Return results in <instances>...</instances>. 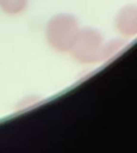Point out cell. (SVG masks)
Returning <instances> with one entry per match:
<instances>
[{"label":"cell","mask_w":137,"mask_h":153,"mask_svg":"<svg viewBox=\"0 0 137 153\" xmlns=\"http://www.w3.org/2000/svg\"><path fill=\"white\" fill-rule=\"evenodd\" d=\"M101 44V36L99 32L91 27H85L79 30L76 39L73 44L74 53L77 56L87 57L95 54Z\"/></svg>","instance_id":"7a4b0ae2"},{"label":"cell","mask_w":137,"mask_h":153,"mask_svg":"<svg viewBox=\"0 0 137 153\" xmlns=\"http://www.w3.org/2000/svg\"><path fill=\"white\" fill-rule=\"evenodd\" d=\"M27 6V0H0V8L7 14H18Z\"/></svg>","instance_id":"277c9868"},{"label":"cell","mask_w":137,"mask_h":153,"mask_svg":"<svg viewBox=\"0 0 137 153\" xmlns=\"http://www.w3.org/2000/svg\"><path fill=\"white\" fill-rule=\"evenodd\" d=\"M114 23L122 33L133 35L136 32V5L127 4L123 6L116 14Z\"/></svg>","instance_id":"3957f363"},{"label":"cell","mask_w":137,"mask_h":153,"mask_svg":"<svg viewBox=\"0 0 137 153\" xmlns=\"http://www.w3.org/2000/svg\"><path fill=\"white\" fill-rule=\"evenodd\" d=\"M76 18L68 13H60L50 18L46 24V36L50 44L60 50H68L73 47L79 33Z\"/></svg>","instance_id":"6da1fadb"}]
</instances>
